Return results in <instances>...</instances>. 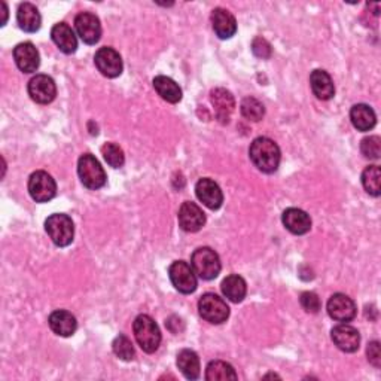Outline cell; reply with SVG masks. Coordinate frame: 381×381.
Returning a JSON list of instances; mask_svg holds the SVG:
<instances>
[{
  "label": "cell",
  "mask_w": 381,
  "mask_h": 381,
  "mask_svg": "<svg viewBox=\"0 0 381 381\" xmlns=\"http://www.w3.org/2000/svg\"><path fill=\"white\" fill-rule=\"evenodd\" d=\"M249 157L258 170L263 173H274L279 169L282 154L276 142L268 137H258L249 148Z\"/></svg>",
  "instance_id": "1"
},
{
  "label": "cell",
  "mask_w": 381,
  "mask_h": 381,
  "mask_svg": "<svg viewBox=\"0 0 381 381\" xmlns=\"http://www.w3.org/2000/svg\"><path fill=\"white\" fill-rule=\"evenodd\" d=\"M133 331L137 344L146 353H154L161 344V331L155 320L148 314H140L134 319Z\"/></svg>",
  "instance_id": "2"
},
{
  "label": "cell",
  "mask_w": 381,
  "mask_h": 381,
  "mask_svg": "<svg viewBox=\"0 0 381 381\" xmlns=\"http://www.w3.org/2000/svg\"><path fill=\"white\" fill-rule=\"evenodd\" d=\"M191 267L203 280L216 279L222 270L219 255L210 248H198L191 256Z\"/></svg>",
  "instance_id": "3"
},
{
  "label": "cell",
  "mask_w": 381,
  "mask_h": 381,
  "mask_svg": "<svg viewBox=\"0 0 381 381\" xmlns=\"http://www.w3.org/2000/svg\"><path fill=\"white\" fill-rule=\"evenodd\" d=\"M45 231L58 248H66L73 241L74 225L73 221L63 213H54L45 221Z\"/></svg>",
  "instance_id": "4"
},
{
  "label": "cell",
  "mask_w": 381,
  "mask_h": 381,
  "mask_svg": "<svg viewBox=\"0 0 381 381\" xmlns=\"http://www.w3.org/2000/svg\"><path fill=\"white\" fill-rule=\"evenodd\" d=\"M78 175L82 185L88 189L97 191L106 185V173L99 160L91 155L84 154L78 161Z\"/></svg>",
  "instance_id": "5"
},
{
  "label": "cell",
  "mask_w": 381,
  "mask_h": 381,
  "mask_svg": "<svg viewBox=\"0 0 381 381\" xmlns=\"http://www.w3.org/2000/svg\"><path fill=\"white\" fill-rule=\"evenodd\" d=\"M198 311H200V316L206 322L213 325H221L230 317V307L226 306V302L221 297L215 294H206L200 298Z\"/></svg>",
  "instance_id": "6"
},
{
  "label": "cell",
  "mask_w": 381,
  "mask_h": 381,
  "mask_svg": "<svg viewBox=\"0 0 381 381\" xmlns=\"http://www.w3.org/2000/svg\"><path fill=\"white\" fill-rule=\"evenodd\" d=\"M28 194L36 203H48L57 194L55 180L47 172H35L28 179Z\"/></svg>",
  "instance_id": "7"
},
{
  "label": "cell",
  "mask_w": 381,
  "mask_h": 381,
  "mask_svg": "<svg viewBox=\"0 0 381 381\" xmlns=\"http://www.w3.org/2000/svg\"><path fill=\"white\" fill-rule=\"evenodd\" d=\"M169 276L176 291L180 294H194L197 291V274L185 261H175L169 268Z\"/></svg>",
  "instance_id": "8"
},
{
  "label": "cell",
  "mask_w": 381,
  "mask_h": 381,
  "mask_svg": "<svg viewBox=\"0 0 381 381\" xmlns=\"http://www.w3.org/2000/svg\"><path fill=\"white\" fill-rule=\"evenodd\" d=\"M74 27L78 36L87 45H96L101 38V24L99 17L91 12H81L76 15Z\"/></svg>",
  "instance_id": "9"
},
{
  "label": "cell",
  "mask_w": 381,
  "mask_h": 381,
  "mask_svg": "<svg viewBox=\"0 0 381 381\" xmlns=\"http://www.w3.org/2000/svg\"><path fill=\"white\" fill-rule=\"evenodd\" d=\"M28 96L39 104H50L57 96L54 79L48 74H36L28 82Z\"/></svg>",
  "instance_id": "10"
},
{
  "label": "cell",
  "mask_w": 381,
  "mask_h": 381,
  "mask_svg": "<svg viewBox=\"0 0 381 381\" xmlns=\"http://www.w3.org/2000/svg\"><path fill=\"white\" fill-rule=\"evenodd\" d=\"M94 63L99 72L106 78H118L124 69L123 58H121L119 53L109 47H103L96 53Z\"/></svg>",
  "instance_id": "11"
},
{
  "label": "cell",
  "mask_w": 381,
  "mask_h": 381,
  "mask_svg": "<svg viewBox=\"0 0 381 381\" xmlns=\"http://www.w3.org/2000/svg\"><path fill=\"white\" fill-rule=\"evenodd\" d=\"M326 310L333 320L341 324L352 322L358 313L355 301L344 294H333L328 301Z\"/></svg>",
  "instance_id": "12"
},
{
  "label": "cell",
  "mask_w": 381,
  "mask_h": 381,
  "mask_svg": "<svg viewBox=\"0 0 381 381\" xmlns=\"http://www.w3.org/2000/svg\"><path fill=\"white\" fill-rule=\"evenodd\" d=\"M179 225L187 233H197L200 231L206 223L204 211L192 201H185L179 209Z\"/></svg>",
  "instance_id": "13"
},
{
  "label": "cell",
  "mask_w": 381,
  "mask_h": 381,
  "mask_svg": "<svg viewBox=\"0 0 381 381\" xmlns=\"http://www.w3.org/2000/svg\"><path fill=\"white\" fill-rule=\"evenodd\" d=\"M195 194L206 207L210 210L221 209L223 203V194L215 180L209 177H203L197 182L195 185Z\"/></svg>",
  "instance_id": "14"
},
{
  "label": "cell",
  "mask_w": 381,
  "mask_h": 381,
  "mask_svg": "<svg viewBox=\"0 0 381 381\" xmlns=\"http://www.w3.org/2000/svg\"><path fill=\"white\" fill-rule=\"evenodd\" d=\"M13 60L17 67L24 73H35L40 65V55L32 42L18 43L13 48Z\"/></svg>",
  "instance_id": "15"
},
{
  "label": "cell",
  "mask_w": 381,
  "mask_h": 381,
  "mask_svg": "<svg viewBox=\"0 0 381 381\" xmlns=\"http://www.w3.org/2000/svg\"><path fill=\"white\" fill-rule=\"evenodd\" d=\"M331 338L341 352L355 353L360 346V333L356 328L341 324L331 331Z\"/></svg>",
  "instance_id": "16"
},
{
  "label": "cell",
  "mask_w": 381,
  "mask_h": 381,
  "mask_svg": "<svg viewBox=\"0 0 381 381\" xmlns=\"http://www.w3.org/2000/svg\"><path fill=\"white\" fill-rule=\"evenodd\" d=\"M210 100L213 104V109H215V116L221 124H228L231 119V115L236 108L234 96L230 91L225 88H216L211 91Z\"/></svg>",
  "instance_id": "17"
},
{
  "label": "cell",
  "mask_w": 381,
  "mask_h": 381,
  "mask_svg": "<svg viewBox=\"0 0 381 381\" xmlns=\"http://www.w3.org/2000/svg\"><path fill=\"white\" fill-rule=\"evenodd\" d=\"M283 225L287 231H291L295 236L307 234L311 230V218L309 213H306L301 209H286L282 216Z\"/></svg>",
  "instance_id": "18"
},
{
  "label": "cell",
  "mask_w": 381,
  "mask_h": 381,
  "mask_svg": "<svg viewBox=\"0 0 381 381\" xmlns=\"http://www.w3.org/2000/svg\"><path fill=\"white\" fill-rule=\"evenodd\" d=\"M213 30L219 39H231L237 32V21L234 15L223 8H216L211 12Z\"/></svg>",
  "instance_id": "19"
},
{
  "label": "cell",
  "mask_w": 381,
  "mask_h": 381,
  "mask_svg": "<svg viewBox=\"0 0 381 381\" xmlns=\"http://www.w3.org/2000/svg\"><path fill=\"white\" fill-rule=\"evenodd\" d=\"M51 38L58 50L65 54H73L78 50V39H76L72 27L66 23L55 24L51 30Z\"/></svg>",
  "instance_id": "20"
},
{
  "label": "cell",
  "mask_w": 381,
  "mask_h": 381,
  "mask_svg": "<svg viewBox=\"0 0 381 381\" xmlns=\"http://www.w3.org/2000/svg\"><path fill=\"white\" fill-rule=\"evenodd\" d=\"M48 324L53 332L60 335V337H72V335L76 332V328H78L76 317L66 310H57L51 313Z\"/></svg>",
  "instance_id": "21"
},
{
  "label": "cell",
  "mask_w": 381,
  "mask_h": 381,
  "mask_svg": "<svg viewBox=\"0 0 381 381\" xmlns=\"http://www.w3.org/2000/svg\"><path fill=\"white\" fill-rule=\"evenodd\" d=\"M310 85L313 93L320 100H331L335 96L333 81L328 72L322 69H316L310 74Z\"/></svg>",
  "instance_id": "22"
},
{
  "label": "cell",
  "mask_w": 381,
  "mask_h": 381,
  "mask_svg": "<svg viewBox=\"0 0 381 381\" xmlns=\"http://www.w3.org/2000/svg\"><path fill=\"white\" fill-rule=\"evenodd\" d=\"M350 119H352V124L359 131H370L377 124L375 112L371 106L363 103L353 106L352 111H350Z\"/></svg>",
  "instance_id": "23"
},
{
  "label": "cell",
  "mask_w": 381,
  "mask_h": 381,
  "mask_svg": "<svg viewBox=\"0 0 381 381\" xmlns=\"http://www.w3.org/2000/svg\"><path fill=\"white\" fill-rule=\"evenodd\" d=\"M17 21L21 30L27 33H36L40 28L42 18L38 8L33 4H21L17 12Z\"/></svg>",
  "instance_id": "24"
},
{
  "label": "cell",
  "mask_w": 381,
  "mask_h": 381,
  "mask_svg": "<svg viewBox=\"0 0 381 381\" xmlns=\"http://www.w3.org/2000/svg\"><path fill=\"white\" fill-rule=\"evenodd\" d=\"M221 287H222L223 295L236 304L245 299L248 294V285L245 279L238 276V274H231V276L225 277Z\"/></svg>",
  "instance_id": "25"
},
{
  "label": "cell",
  "mask_w": 381,
  "mask_h": 381,
  "mask_svg": "<svg viewBox=\"0 0 381 381\" xmlns=\"http://www.w3.org/2000/svg\"><path fill=\"white\" fill-rule=\"evenodd\" d=\"M177 368L180 372L185 375L188 380H197L200 377V359H198V355L189 348L182 350L177 355Z\"/></svg>",
  "instance_id": "26"
},
{
  "label": "cell",
  "mask_w": 381,
  "mask_h": 381,
  "mask_svg": "<svg viewBox=\"0 0 381 381\" xmlns=\"http://www.w3.org/2000/svg\"><path fill=\"white\" fill-rule=\"evenodd\" d=\"M154 88L165 101L176 104L182 100V89L172 78H167V76L162 74L157 76L154 79Z\"/></svg>",
  "instance_id": "27"
},
{
  "label": "cell",
  "mask_w": 381,
  "mask_h": 381,
  "mask_svg": "<svg viewBox=\"0 0 381 381\" xmlns=\"http://www.w3.org/2000/svg\"><path fill=\"white\" fill-rule=\"evenodd\" d=\"M206 380L209 381H223V380H237V374L233 365L223 360H213L206 368Z\"/></svg>",
  "instance_id": "28"
},
{
  "label": "cell",
  "mask_w": 381,
  "mask_h": 381,
  "mask_svg": "<svg viewBox=\"0 0 381 381\" xmlns=\"http://www.w3.org/2000/svg\"><path fill=\"white\" fill-rule=\"evenodd\" d=\"M362 185L370 195H381V172L378 165H370L362 173Z\"/></svg>",
  "instance_id": "29"
},
{
  "label": "cell",
  "mask_w": 381,
  "mask_h": 381,
  "mask_svg": "<svg viewBox=\"0 0 381 381\" xmlns=\"http://www.w3.org/2000/svg\"><path fill=\"white\" fill-rule=\"evenodd\" d=\"M240 109H241L243 116L249 121H255V123L261 121L265 115L264 104L255 97H246L245 100H243Z\"/></svg>",
  "instance_id": "30"
},
{
  "label": "cell",
  "mask_w": 381,
  "mask_h": 381,
  "mask_svg": "<svg viewBox=\"0 0 381 381\" xmlns=\"http://www.w3.org/2000/svg\"><path fill=\"white\" fill-rule=\"evenodd\" d=\"M101 155L104 161L111 167H114V169H121V167H123L126 162L124 150L115 143H104L101 146Z\"/></svg>",
  "instance_id": "31"
},
{
  "label": "cell",
  "mask_w": 381,
  "mask_h": 381,
  "mask_svg": "<svg viewBox=\"0 0 381 381\" xmlns=\"http://www.w3.org/2000/svg\"><path fill=\"white\" fill-rule=\"evenodd\" d=\"M112 348L114 353L126 362H130L134 359L136 352H134V346L131 343V340L127 337V335H118V337L114 340L112 343Z\"/></svg>",
  "instance_id": "32"
},
{
  "label": "cell",
  "mask_w": 381,
  "mask_h": 381,
  "mask_svg": "<svg viewBox=\"0 0 381 381\" xmlns=\"http://www.w3.org/2000/svg\"><path fill=\"white\" fill-rule=\"evenodd\" d=\"M360 152L365 158L378 160L381 155V139L378 136L365 137L360 142Z\"/></svg>",
  "instance_id": "33"
},
{
  "label": "cell",
  "mask_w": 381,
  "mask_h": 381,
  "mask_svg": "<svg viewBox=\"0 0 381 381\" xmlns=\"http://www.w3.org/2000/svg\"><path fill=\"white\" fill-rule=\"evenodd\" d=\"M299 302L302 309L306 310L307 313H319V310L322 309V304H320L319 297L314 292H302L299 297Z\"/></svg>",
  "instance_id": "34"
},
{
  "label": "cell",
  "mask_w": 381,
  "mask_h": 381,
  "mask_svg": "<svg viewBox=\"0 0 381 381\" xmlns=\"http://www.w3.org/2000/svg\"><path fill=\"white\" fill-rule=\"evenodd\" d=\"M252 51L259 58H270L271 57V45L264 38H256L252 42Z\"/></svg>",
  "instance_id": "35"
},
{
  "label": "cell",
  "mask_w": 381,
  "mask_h": 381,
  "mask_svg": "<svg viewBox=\"0 0 381 381\" xmlns=\"http://www.w3.org/2000/svg\"><path fill=\"white\" fill-rule=\"evenodd\" d=\"M367 355H368V360L374 365L375 368L381 367V353H380V343L378 341H372L368 344Z\"/></svg>",
  "instance_id": "36"
}]
</instances>
